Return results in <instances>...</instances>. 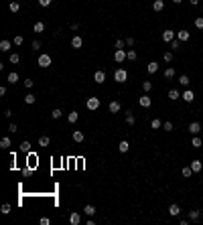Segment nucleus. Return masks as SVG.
<instances>
[{"instance_id":"obj_1","label":"nucleus","mask_w":203,"mask_h":225,"mask_svg":"<svg viewBox=\"0 0 203 225\" xmlns=\"http://www.w3.org/2000/svg\"><path fill=\"white\" fill-rule=\"evenodd\" d=\"M126 79H128V71H126L124 67H120V69H116V71H114V81L124 83Z\"/></svg>"},{"instance_id":"obj_2","label":"nucleus","mask_w":203,"mask_h":225,"mask_svg":"<svg viewBox=\"0 0 203 225\" xmlns=\"http://www.w3.org/2000/svg\"><path fill=\"white\" fill-rule=\"evenodd\" d=\"M126 59H128V51H124V49H116L114 61L116 63H122V61H126Z\"/></svg>"},{"instance_id":"obj_3","label":"nucleus","mask_w":203,"mask_h":225,"mask_svg":"<svg viewBox=\"0 0 203 225\" xmlns=\"http://www.w3.org/2000/svg\"><path fill=\"white\" fill-rule=\"evenodd\" d=\"M39 67H43V69L51 67V55H47V53L39 55Z\"/></svg>"},{"instance_id":"obj_4","label":"nucleus","mask_w":203,"mask_h":225,"mask_svg":"<svg viewBox=\"0 0 203 225\" xmlns=\"http://www.w3.org/2000/svg\"><path fill=\"white\" fill-rule=\"evenodd\" d=\"M85 106H88V109H92V112H95V109L100 108V97H88V102H85Z\"/></svg>"},{"instance_id":"obj_5","label":"nucleus","mask_w":203,"mask_h":225,"mask_svg":"<svg viewBox=\"0 0 203 225\" xmlns=\"http://www.w3.org/2000/svg\"><path fill=\"white\" fill-rule=\"evenodd\" d=\"M173 39H175V31H171V28L162 31V41H165V43H171Z\"/></svg>"},{"instance_id":"obj_6","label":"nucleus","mask_w":203,"mask_h":225,"mask_svg":"<svg viewBox=\"0 0 203 225\" xmlns=\"http://www.w3.org/2000/svg\"><path fill=\"white\" fill-rule=\"evenodd\" d=\"M169 215H171V217H179V215H181V207H179L177 203H173L169 207Z\"/></svg>"},{"instance_id":"obj_7","label":"nucleus","mask_w":203,"mask_h":225,"mask_svg":"<svg viewBox=\"0 0 203 225\" xmlns=\"http://www.w3.org/2000/svg\"><path fill=\"white\" fill-rule=\"evenodd\" d=\"M138 103H140V108H150V106H152V99H150V97L144 93V96L138 99Z\"/></svg>"},{"instance_id":"obj_8","label":"nucleus","mask_w":203,"mask_h":225,"mask_svg":"<svg viewBox=\"0 0 203 225\" xmlns=\"http://www.w3.org/2000/svg\"><path fill=\"white\" fill-rule=\"evenodd\" d=\"M71 138H73V142H83V140H85V136H83V132H81V130H73V134H71Z\"/></svg>"},{"instance_id":"obj_9","label":"nucleus","mask_w":203,"mask_h":225,"mask_svg":"<svg viewBox=\"0 0 203 225\" xmlns=\"http://www.w3.org/2000/svg\"><path fill=\"white\" fill-rule=\"evenodd\" d=\"M94 81L95 83H104V81H106V73H104L102 69H98V71L94 73Z\"/></svg>"},{"instance_id":"obj_10","label":"nucleus","mask_w":203,"mask_h":225,"mask_svg":"<svg viewBox=\"0 0 203 225\" xmlns=\"http://www.w3.org/2000/svg\"><path fill=\"white\" fill-rule=\"evenodd\" d=\"M71 47H73V49H81V47H83V39H81L79 34H75L73 39H71Z\"/></svg>"},{"instance_id":"obj_11","label":"nucleus","mask_w":203,"mask_h":225,"mask_svg":"<svg viewBox=\"0 0 203 225\" xmlns=\"http://www.w3.org/2000/svg\"><path fill=\"white\" fill-rule=\"evenodd\" d=\"M183 99H185V102H187V103H191V102H193V99H195V93H193V91H191V89H185V91H183Z\"/></svg>"},{"instance_id":"obj_12","label":"nucleus","mask_w":203,"mask_h":225,"mask_svg":"<svg viewBox=\"0 0 203 225\" xmlns=\"http://www.w3.org/2000/svg\"><path fill=\"white\" fill-rule=\"evenodd\" d=\"M189 31H185V28H183V31H179V33H177V39H179V41L181 43H185V41H189Z\"/></svg>"},{"instance_id":"obj_13","label":"nucleus","mask_w":203,"mask_h":225,"mask_svg":"<svg viewBox=\"0 0 203 225\" xmlns=\"http://www.w3.org/2000/svg\"><path fill=\"white\" fill-rule=\"evenodd\" d=\"M189 132H191V134H199V132H201V124H199V122H191L189 124Z\"/></svg>"},{"instance_id":"obj_14","label":"nucleus","mask_w":203,"mask_h":225,"mask_svg":"<svg viewBox=\"0 0 203 225\" xmlns=\"http://www.w3.org/2000/svg\"><path fill=\"white\" fill-rule=\"evenodd\" d=\"M69 223L71 225H79L81 223V217H79V213H71V215H69Z\"/></svg>"},{"instance_id":"obj_15","label":"nucleus","mask_w":203,"mask_h":225,"mask_svg":"<svg viewBox=\"0 0 203 225\" xmlns=\"http://www.w3.org/2000/svg\"><path fill=\"white\" fill-rule=\"evenodd\" d=\"M162 8H165V2H162V0H155V2H152V10H155V12H161Z\"/></svg>"},{"instance_id":"obj_16","label":"nucleus","mask_w":203,"mask_h":225,"mask_svg":"<svg viewBox=\"0 0 203 225\" xmlns=\"http://www.w3.org/2000/svg\"><path fill=\"white\" fill-rule=\"evenodd\" d=\"M191 168H193V172H201V168H203L201 160H191Z\"/></svg>"},{"instance_id":"obj_17","label":"nucleus","mask_w":203,"mask_h":225,"mask_svg":"<svg viewBox=\"0 0 203 225\" xmlns=\"http://www.w3.org/2000/svg\"><path fill=\"white\" fill-rule=\"evenodd\" d=\"M118 150H120L122 154H124V152H128V150H130V144H128V140H122V142L118 144Z\"/></svg>"},{"instance_id":"obj_18","label":"nucleus","mask_w":203,"mask_h":225,"mask_svg":"<svg viewBox=\"0 0 203 225\" xmlns=\"http://www.w3.org/2000/svg\"><path fill=\"white\" fill-rule=\"evenodd\" d=\"M120 108H122V106H120V102H110V112H112V114H118V112H120Z\"/></svg>"},{"instance_id":"obj_19","label":"nucleus","mask_w":203,"mask_h":225,"mask_svg":"<svg viewBox=\"0 0 203 225\" xmlns=\"http://www.w3.org/2000/svg\"><path fill=\"white\" fill-rule=\"evenodd\" d=\"M199 219H201V211H199V209L189 213V221H199Z\"/></svg>"},{"instance_id":"obj_20","label":"nucleus","mask_w":203,"mask_h":225,"mask_svg":"<svg viewBox=\"0 0 203 225\" xmlns=\"http://www.w3.org/2000/svg\"><path fill=\"white\" fill-rule=\"evenodd\" d=\"M10 47H12V43H10V41H0V51L8 53V51H10Z\"/></svg>"},{"instance_id":"obj_21","label":"nucleus","mask_w":203,"mask_h":225,"mask_svg":"<svg viewBox=\"0 0 203 225\" xmlns=\"http://www.w3.org/2000/svg\"><path fill=\"white\" fill-rule=\"evenodd\" d=\"M126 124H128V126H134V124H136V118L132 116V112H130V109L126 112Z\"/></svg>"},{"instance_id":"obj_22","label":"nucleus","mask_w":203,"mask_h":225,"mask_svg":"<svg viewBox=\"0 0 203 225\" xmlns=\"http://www.w3.org/2000/svg\"><path fill=\"white\" fill-rule=\"evenodd\" d=\"M35 102H37V96H33V93H27V96H25V103H27V106H33Z\"/></svg>"},{"instance_id":"obj_23","label":"nucleus","mask_w":203,"mask_h":225,"mask_svg":"<svg viewBox=\"0 0 203 225\" xmlns=\"http://www.w3.org/2000/svg\"><path fill=\"white\" fill-rule=\"evenodd\" d=\"M8 10H10V12H18V10H20V4L16 2V0H12V2L8 4Z\"/></svg>"},{"instance_id":"obj_24","label":"nucleus","mask_w":203,"mask_h":225,"mask_svg":"<svg viewBox=\"0 0 203 225\" xmlns=\"http://www.w3.org/2000/svg\"><path fill=\"white\" fill-rule=\"evenodd\" d=\"M10 144H12V142H10V138L4 136L2 140H0V148H4V150H6V148H10Z\"/></svg>"},{"instance_id":"obj_25","label":"nucleus","mask_w":203,"mask_h":225,"mask_svg":"<svg viewBox=\"0 0 203 225\" xmlns=\"http://www.w3.org/2000/svg\"><path fill=\"white\" fill-rule=\"evenodd\" d=\"M83 213L92 217V215H95V207H94V205H85V207H83Z\"/></svg>"},{"instance_id":"obj_26","label":"nucleus","mask_w":203,"mask_h":225,"mask_svg":"<svg viewBox=\"0 0 203 225\" xmlns=\"http://www.w3.org/2000/svg\"><path fill=\"white\" fill-rule=\"evenodd\" d=\"M6 81H8V83H12V85H14V83L18 81V73H14V71H12V73H8Z\"/></svg>"},{"instance_id":"obj_27","label":"nucleus","mask_w":203,"mask_h":225,"mask_svg":"<svg viewBox=\"0 0 203 225\" xmlns=\"http://www.w3.org/2000/svg\"><path fill=\"white\" fill-rule=\"evenodd\" d=\"M146 69H148V73H156V71H158V63H156V61H150Z\"/></svg>"},{"instance_id":"obj_28","label":"nucleus","mask_w":203,"mask_h":225,"mask_svg":"<svg viewBox=\"0 0 203 225\" xmlns=\"http://www.w3.org/2000/svg\"><path fill=\"white\" fill-rule=\"evenodd\" d=\"M179 97H181V93H179L177 89H169V99H173V102H175V99H179Z\"/></svg>"},{"instance_id":"obj_29","label":"nucleus","mask_w":203,"mask_h":225,"mask_svg":"<svg viewBox=\"0 0 203 225\" xmlns=\"http://www.w3.org/2000/svg\"><path fill=\"white\" fill-rule=\"evenodd\" d=\"M77 118H79V114H77V112H69L67 120H69V124H75V122H77Z\"/></svg>"},{"instance_id":"obj_30","label":"nucleus","mask_w":203,"mask_h":225,"mask_svg":"<svg viewBox=\"0 0 203 225\" xmlns=\"http://www.w3.org/2000/svg\"><path fill=\"white\" fill-rule=\"evenodd\" d=\"M169 45H171V51H177V49H181V41H179V39H173Z\"/></svg>"},{"instance_id":"obj_31","label":"nucleus","mask_w":203,"mask_h":225,"mask_svg":"<svg viewBox=\"0 0 203 225\" xmlns=\"http://www.w3.org/2000/svg\"><path fill=\"white\" fill-rule=\"evenodd\" d=\"M49 144H51V138L49 136H41L39 138V146H49Z\"/></svg>"},{"instance_id":"obj_32","label":"nucleus","mask_w":203,"mask_h":225,"mask_svg":"<svg viewBox=\"0 0 203 225\" xmlns=\"http://www.w3.org/2000/svg\"><path fill=\"white\" fill-rule=\"evenodd\" d=\"M33 31H35V33H43V31H45V22H35Z\"/></svg>"},{"instance_id":"obj_33","label":"nucleus","mask_w":203,"mask_h":225,"mask_svg":"<svg viewBox=\"0 0 203 225\" xmlns=\"http://www.w3.org/2000/svg\"><path fill=\"white\" fill-rule=\"evenodd\" d=\"M165 77H167V79H173V77H175V69L167 67V69H165Z\"/></svg>"},{"instance_id":"obj_34","label":"nucleus","mask_w":203,"mask_h":225,"mask_svg":"<svg viewBox=\"0 0 203 225\" xmlns=\"http://www.w3.org/2000/svg\"><path fill=\"white\" fill-rule=\"evenodd\" d=\"M181 174H183V177H185V178H189L191 174H193V168H191V166H185V168H183V171H181Z\"/></svg>"},{"instance_id":"obj_35","label":"nucleus","mask_w":203,"mask_h":225,"mask_svg":"<svg viewBox=\"0 0 203 225\" xmlns=\"http://www.w3.org/2000/svg\"><path fill=\"white\" fill-rule=\"evenodd\" d=\"M8 59H10V63H12V65H16V63L20 61V55H18V53H10V57H8Z\"/></svg>"},{"instance_id":"obj_36","label":"nucleus","mask_w":203,"mask_h":225,"mask_svg":"<svg viewBox=\"0 0 203 225\" xmlns=\"http://www.w3.org/2000/svg\"><path fill=\"white\" fill-rule=\"evenodd\" d=\"M179 83H181L183 87H187V85H189V75H181V77H179Z\"/></svg>"},{"instance_id":"obj_37","label":"nucleus","mask_w":203,"mask_h":225,"mask_svg":"<svg viewBox=\"0 0 203 225\" xmlns=\"http://www.w3.org/2000/svg\"><path fill=\"white\" fill-rule=\"evenodd\" d=\"M61 116H63V112H61L59 108H57V109H53V112H51V118H53V120H59Z\"/></svg>"},{"instance_id":"obj_38","label":"nucleus","mask_w":203,"mask_h":225,"mask_svg":"<svg viewBox=\"0 0 203 225\" xmlns=\"http://www.w3.org/2000/svg\"><path fill=\"white\" fill-rule=\"evenodd\" d=\"M28 150H31V142H28V140H25V142L20 144V152H28Z\"/></svg>"},{"instance_id":"obj_39","label":"nucleus","mask_w":203,"mask_h":225,"mask_svg":"<svg viewBox=\"0 0 203 225\" xmlns=\"http://www.w3.org/2000/svg\"><path fill=\"white\" fill-rule=\"evenodd\" d=\"M150 126H152V128H155V130H158V128H162V122H161V120H158V118H155V120L150 122Z\"/></svg>"},{"instance_id":"obj_40","label":"nucleus","mask_w":203,"mask_h":225,"mask_svg":"<svg viewBox=\"0 0 203 225\" xmlns=\"http://www.w3.org/2000/svg\"><path fill=\"white\" fill-rule=\"evenodd\" d=\"M22 43H25V37H22V34H16V37H14V45H16V47H20Z\"/></svg>"},{"instance_id":"obj_41","label":"nucleus","mask_w":203,"mask_h":225,"mask_svg":"<svg viewBox=\"0 0 203 225\" xmlns=\"http://www.w3.org/2000/svg\"><path fill=\"white\" fill-rule=\"evenodd\" d=\"M201 138H193V140H191V146H193V148H201Z\"/></svg>"},{"instance_id":"obj_42","label":"nucleus","mask_w":203,"mask_h":225,"mask_svg":"<svg viewBox=\"0 0 203 225\" xmlns=\"http://www.w3.org/2000/svg\"><path fill=\"white\" fill-rule=\"evenodd\" d=\"M136 59H138L136 51H134V49H130V51H128V61H136Z\"/></svg>"},{"instance_id":"obj_43","label":"nucleus","mask_w":203,"mask_h":225,"mask_svg":"<svg viewBox=\"0 0 203 225\" xmlns=\"http://www.w3.org/2000/svg\"><path fill=\"white\" fill-rule=\"evenodd\" d=\"M142 89H144V93H148L150 89H152V83H150V81H142Z\"/></svg>"},{"instance_id":"obj_44","label":"nucleus","mask_w":203,"mask_h":225,"mask_svg":"<svg viewBox=\"0 0 203 225\" xmlns=\"http://www.w3.org/2000/svg\"><path fill=\"white\" fill-rule=\"evenodd\" d=\"M0 211H2V215H8V213H10V205H8V203H4Z\"/></svg>"},{"instance_id":"obj_45","label":"nucleus","mask_w":203,"mask_h":225,"mask_svg":"<svg viewBox=\"0 0 203 225\" xmlns=\"http://www.w3.org/2000/svg\"><path fill=\"white\" fill-rule=\"evenodd\" d=\"M162 128H165V132H173V124H171V122H162Z\"/></svg>"},{"instance_id":"obj_46","label":"nucleus","mask_w":203,"mask_h":225,"mask_svg":"<svg viewBox=\"0 0 203 225\" xmlns=\"http://www.w3.org/2000/svg\"><path fill=\"white\" fill-rule=\"evenodd\" d=\"M195 27L197 28H203V16H197V18H195Z\"/></svg>"},{"instance_id":"obj_47","label":"nucleus","mask_w":203,"mask_h":225,"mask_svg":"<svg viewBox=\"0 0 203 225\" xmlns=\"http://www.w3.org/2000/svg\"><path fill=\"white\" fill-rule=\"evenodd\" d=\"M162 59H165L167 63H171V61H173V51H169V53H165V57H162Z\"/></svg>"},{"instance_id":"obj_48","label":"nucleus","mask_w":203,"mask_h":225,"mask_svg":"<svg viewBox=\"0 0 203 225\" xmlns=\"http://www.w3.org/2000/svg\"><path fill=\"white\" fill-rule=\"evenodd\" d=\"M124 47H126V41L118 39V41H116V49H124Z\"/></svg>"},{"instance_id":"obj_49","label":"nucleus","mask_w":203,"mask_h":225,"mask_svg":"<svg viewBox=\"0 0 203 225\" xmlns=\"http://www.w3.org/2000/svg\"><path fill=\"white\" fill-rule=\"evenodd\" d=\"M31 49H33V51L41 49V41H33V43H31Z\"/></svg>"},{"instance_id":"obj_50","label":"nucleus","mask_w":203,"mask_h":225,"mask_svg":"<svg viewBox=\"0 0 203 225\" xmlns=\"http://www.w3.org/2000/svg\"><path fill=\"white\" fill-rule=\"evenodd\" d=\"M126 45H128V47H134V37H126Z\"/></svg>"},{"instance_id":"obj_51","label":"nucleus","mask_w":203,"mask_h":225,"mask_svg":"<svg viewBox=\"0 0 203 225\" xmlns=\"http://www.w3.org/2000/svg\"><path fill=\"white\" fill-rule=\"evenodd\" d=\"M51 2H53V0H39L41 6H51Z\"/></svg>"},{"instance_id":"obj_52","label":"nucleus","mask_w":203,"mask_h":225,"mask_svg":"<svg viewBox=\"0 0 203 225\" xmlns=\"http://www.w3.org/2000/svg\"><path fill=\"white\" fill-rule=\"evenodd\" d=\"M33 79H25V87H27V89H31V87H33Z\"/></svg>"},{"instance_id":"obj_53","label":"nucleus","mask_w":203,"mask_h":225,"mask_svg":"<svg viewBox=\"0 0 203 225\" xmlns=\"http://www.w3.org/2000/svg\"><path fill=\"white\" fill-rule=\"evenodd\" d=\"M51 223V219L49 217H41V225H49Z\"/></svg>"},{"instance_id":"obj_54","label":"nucleus","mask_w":203,"mask_h":225,"mask_svg":"<svg viewBox=\"0 0 203 225\" xmlns=\"http://www.w3.org/2000/svg\"><path fill=\"white\" fill-rule=\"evenodd\" d=\"M8 130H10V132H16L18 128H16V124H10V126H8Z\"/></svg>"},{"instance_id":"obj_55","label":"nucleus","mask_w":203,"mask_h":225,"mask_svg":"<svg viewBox=\"0 0 203 225\" xmlns=\"http://www.w3.org/2000/svg\"><path fill=\"white\" fill-rule=\"evenodd\" d=\"M191 4H193V6H197V4H199V0H191Z\"/></svg>"},{"instance_id":"obj_56","label":"nucleus","mask_w":203,"mask_h":225,"mask_svg":"<svg viewBox=\"0 0 203 225\" xmlns=\"http://www.w3.org/2000/svg\"><path fill=\"white\" fill-rule=\"evenodd\" d=\"M173 2H175V4H181V2H183V0H173Z\"/></svg>"},{"instance_id":"obj_57","label":"nucleus","mask_w":203,"mask_h":225,"mask_svg":"<svg viewBox=\"0 0 203 225\" xmlns=\"http://www.w3.org/2000/svg\"><path fill=\"white\" fill-rule=\"evenodd\" d=\"M201 140H203V134H201Z\"/></svg>"}]
</instances>
